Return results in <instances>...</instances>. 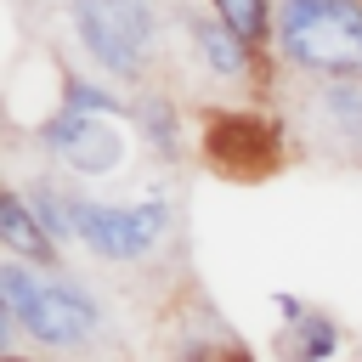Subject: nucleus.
I'll use <instances>...</instances> for the list:
<instances>
[{
    "label": "nucleus",
    "instance_id": "1",
    "mask_svg": "<svg viewBox=\"0 0 362 362\" xmlns=\"http://www.w3.org/2000/svg\"><path fill=\"white\" fill-rule=\"evenodd\" d=\"M0 311L17 317L23 339L40 351H90L107 334L102 300L68 272V266H28V260H0Z\"/></svg>",
    "mask_w": 362,
    "mask_h": 362
},
{
    "label": "nucleus",
    "instance_id": "2",
    "mask_svg": "<svg viewBox=\"0 0 362 362\" xmlns=\"http://www.w3.org/2000/svg\"><path fill=\"white\" fill-rule=\"evenodd\" d=\"M266 57L300 79H362V0H277Z\"/></svg>",
    "mask_w": 362,
    "mask_h": 362
},
{
    "label": "nucleus",
    "instance_id": "3",
    "mask_svg": "<svg viewBox=\"0 0 362 362\" xmlns=\"http://www.w3.org/2000/svg\"><path fill=\"white\" fill-rule=\"evenodd\" d=\"M74 45L119 85H153L164 57V23L153 0H68Z\"/></svg>",
    "mask_w": 362,
    "mask_h": 362
},
{
    "label": "nucleus",
    "instance_id": "4",
    "mask_svg": "<svg viewBox=\"0 0 362 362\" xmlns=\"http://www.w3.org/2000/svg\"><path fill=\"white\" fill-rule=\"evenodd\" d=\"M74 215H79V249L107 260V266H141L164 249L175 209L164 192H147L136 204H107V198H85L74 192Z\"/></svg>",
    "mask_w": 362,
    "mask_h": 362
},
{
    "label": "nucleus",
    "instance_id": "5",
    "mask_svg": "<svg viewBox=\"0 0 362 362\" xmlns=\"http://www.w3.org/2000/svg\"><path fill=\"white\" fill-rule=\"evenodd\" d=\"M124 119H102V113H74V107H51L34 124V141L45 158H57L62 170H74L79 181H102L124 164L130 141L119 130Z\"/></svg>",
    "mask_w": 362,
    "mask_h": 362
},
{
    "label": "nucleus",
    "instance_id": "6",
    "mask_svg": "<svg viewBox=\"0 0 362 362\" xmlns=\"http://www.w3.org/2000/svg\"><path fill=\"white\" fill-rule=\"evenodd\" d=\"M272 311H277V328H272V356L277 362H334L345 351V328L334 311L277 288L272 294Z\"/></svg>",
    "mask_w": 362,
    "mask_h": 362
},
{
    "label": "nucleus",
    "instance_id": "7",
    "mask_svg": "<svg viewBox=\"0 0 362 362\" xmlns=\"http://www.w3.org/2000/svg\"><path fill=\"white\" fill-rule=\"evenodd\" d=\"M181 28L192 40V62L215 85H260L266 79V51L249 45L243 34H232L215 11H181Z\"/></svg>",
    "mask_w": 362,
    "mask_h": 362
},
{
    "label": "nucleus",
    "instance_id": "8",
    "mask_svg": "<svg viewBox=\"0 0 362 362\" xmlns=\"http://www.w3.org/2000/svg\"><path fill=\"white\" fill-rule=\"evenodd\" d=\"M305 113L328 147L362 158V79H305Z\"/></svg>",
    "mask_w": 362,
    "mask_h": 362
},
{
    "label": "nucleus",
    "instance_id": "9",
    "mask_svg": "<svg viewBox=\"0 0 362 362\" xmlns=\"http://www.w3.org/2000/svg\"><path fill=\"white\" fill-rule=\"evenodd\" d=\"M0 249L11 260H28V266H62V249L45 238L34 204L23 198V187H6L0 192Z\"/></svg>",
    "mask_w": 362,
    "mask_h": 362
},
{
    "label": "nucleus",
    "instance_id": "10",
    "mask_svg": "<svg viewBox=\"0 0 362 362\" xmlns=\"http://www.w3.org/2000/svg\"><path fill=\"white\" fill-rule=\"evenodd\" d=\"M130 124H136V136H141V147H147L153 158H164V164L181 158V107H175L170 90L141 85V90L130 96Z\"/></svg>",
    "mask_w": 362,
    "mask_h": 362
},
{
    "label": "nucleus",
    "instance_id": "11",
    "mask_svg": "<svg viewBox=\"0 0 362 362\" xmlns=\"http://www.w3.org/2000/svg\"><path fill=\"white\" fill-rule=\"evenodd\" d=\"M17 187H23V198L34 204V215H40L45 238H51L57 249H74V243H79V215H74V192H68L62 181H51V175L17 181Z\"/></svg>",
    "mask_w": 362,
    "mask_h": 362
},
{
    "label": "nucleus",
    "instance_id": "12",
    "mask_svg": "<svg viewBox=\"0 0 362 362\" xmlns=\"http://www.w3.org/2000/svg\"><path fill=\"white\" fill-rule=\"evenodd\" d=\"M57 107L102 113V119H124V124H130V96H119V90L102 85V79H85V74H62V102H57Z\"/></svg>",
    "mask_w": 362,
    "mask_h": 362
},
{
    "label": "nucleus",
    "instance_id": "13",
    "mask_svg": "<svg viewBox=\"0 0 362 362\" xmlns=\"http://www.w3.org/2000/svg\"><path fill=\"white\" fill-rule=\"evenodd\" d=\"M209 11L232 28V34H243L249 45H272V23H277V0H209Z\"/></svg>",
    "mask_w": 362,
    "mask_h": 362
},
{
    "label": "nucleus",
    "instance_id": "14",
    "mask_svg": "<svg viewBox=\"0 0 362 362\" xmlns=\"http://www.w3.org/2000/svg\"><path fill=\"white\" fill-rule=\"evenodd\" d=\"M351 362H362V339H356V345H351Z\"/></svg>",
    "mask_w": 362,
    "mask_h": 362
},
{
    "label": "nucleus",
    "instance_id": "15",
    "mask_svg": "<svg viewBox=\"0 0 362 362\" xmlns=\"http://www.w3.org/2000/svg\"><path fill=\"white\" fill-rule=\"evenodd\" d=\"M6 362H28V356H6Z\"/></svg>",
    "mask_w": 362,
    "mask_h": 362
},
{
    "label": "nucleus",
    "instance_id": "16",
    "mask_svg": "<svg viewBox=\"0 0 362 362\" xmlns=\"http://www.w3.org/2000/svg\"><path fill=\"white\" fill-rule=\"evenodd\" d=\"M243 362H249V356H243Z\"/></svg>",
    "mask_w": 362,
    "mask_h": 362
}]
</instances>
